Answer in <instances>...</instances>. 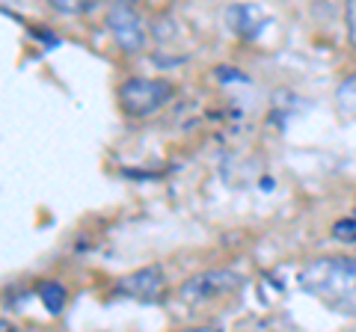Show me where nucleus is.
<instances>
[{
	"label": "nucleus",
	"mask_w": 356,
	"mask_h": 332,
	"mask_svg": "<svg viewBox=\"0 0 356 332\" xmlns=\"http://www.w3.org/2000/svg\"><path fill=\"white\" fill-rule=\"evenodd\" d=\"M107 27H110V36L116 39V45L128 53H137L146 48V21L137 13V6L131 3H113L107 9Z\"/></svg>",
	"instance_id": "4"
},
{
	"label": "nucleus",
	"mask_w": 356,
	"mask_h": 332,
	"mask_svg": "<svg viewBox=\"0 0 356 332\" xmlns=\"http://www.w3.org/2000/svg\"><path fill=\"white\" fill-rule=\"evenodd\" d=\"M178 332H222L220 326H187V329H178Z\"/></svg>",
	"instance_id": "13"
},
{
	"label": "nucleus",
	"mask_w": 356,
	"mask_h": 332,
	"mask_svg": "<svg viewBox=\"0 0 356 332\" xmlns=\"http://www.w3.org/2000/svg\"><path fill=\"white\" fill-rule=\"evenodd\" d=\"M294 282L332 312L356 317V258H315L297 270Z\"/></svg>",
	"instance_id": "1"
},
{
	"label": "nucleus",
	"mask_w": 356,
	"mask_h": 332,
	"mask_svg": "<svg viewBox=\"0 0 356 332\" xmlns=\"http://www.w3.org/2000/svg\"><path fill=\"white\" fill-rule=\"evenodd\" d=\"M332 235H336L339 240H356V219H341V223L332 226Z\"/></svg>",
	"instance_id": "10"
},
{
	"label": "nucleus",
	"mask_w": 356,
	"mask_h": 332,
	"mask_svg": "<svg viewBox=\"0 0 356 332\" xmlns=\"http://www.w3.org/2000/svg\"><path fill=\"white\" fill-rule=\"evenodd\" d=\"M241 285H243V276L238 270H202L178 285V297L191 306H205L226 294H235Z\"/></svg>",
	"instance_id": "3"
},
{
	"label": "nucleus",
	"mask_w": 356,
	"mask_h": 332,
	"mask_svg": "<svg viewBox=\"0 0 356 332\" xmlns=\"http://www.w3.org/2000/svg\"><path fill=\"white\" fill-rule=\"evenodd\" d=\"M339 107H341V113L356 119V74L339 86Z\"/></svg>",
	"instance_id": "8"
},
{
	"label": "nucleus",
	"mask_w": 356,
	"mask_h": 332,
	"mask_svg": "<svg viewBox=\"0 0 356 332\" xmlns=\"http://www.w3.org/2000/svg\"><path fill=\"white\" fill-rule=\"evenodd\" d=\"M39 300L51 315H60L65 306V288L60 282H42L39 285Z\"/></svg>",
	"instance_id": "7"
},
{
	"label": "nucleus",
	"mask_w": 356,
	"mask_h": 332,
	"mask_svg": "<svg viewBox=\"0 0 356 332\" xmlns=\"http://www.w3.org/2000/svg\"><path fill=\"white\" fill-rule=\"evenodd\" d=\"M166 288V276L161 264H149V267H140L128 276H122L116 282V294L122 297H131V300H140V303H152V300H161Z\"/></svg>",
	"instance_id": "5"
},
{
	"label": "nucleus",
	"mask_w": 356,
	"mask_h": 332,
	"mask_svg": "<svg viewBox=\"0 0 356 332\" xmlns=\"http://www.w3.org/2000/svg\"><path fill=\"white\" fill-rule=\"evenodd\" d=\"M175 95V86L163 77H131L119 86V104L128 116H149Z\"/></svg>",
	"instance_id": "2"
},
{
	"label": "nucleus",
	"mask_w": 356,
	"mask_h": 332,
	"mask_svg": "<svg viewBox=\"0 0 356 332\" xmlns=\"http://www.w3.org/2000/svg\"><path fill=\"white\" fill-rule=\"evenodd\" d=\"M344 27H348V39H350V45L356 48V0H350V3L344 6Z\"/></svg>",
	"instance_id": "11"
},
{
	"label": "nucleus",
	"mask_w": 356,
	"mask_h": 332,
	"mask_svg": "<svg viewBox=\"0 0 356 332\" xmlns=\"http://www.w3.org/2000/svg\"><path fill=\"white\" fill-rule=\"evenodd\" d=\"M348 332H356V329H348Z\"/></svg>",
	"instance_id": "14"
},
{
	"label": "nucleus",
	"mask_w": 356,
	"mask_h": 332,
	"mask_svg": "<svg viewBox=\"0 0 356 332\" xmlns=\"http://www.w3.org/2000/svg\"><path fill=\"white\" fill-rule=\"evenodd\" d=\"M226 21L229 27L241 33V36H259V30L267 24V18L259 13L255 6H247V3H238V6H229L226 9Z\"/></svg>",
	"instance_id": "6"
},
{
	"label": "nucleus",
	"mask_w": 356,
	"mask_h": 332,
	"mask_svg": "<svg viewBox=\"0 0 356 332\" xmlns=\"http://www.w3.org/2000/svg\"><path fill=\"white\" fill-rule=\"evenodd\" d=\"M51 6L63 15H86V13H92L98 3L95 0H51Z\"/></svg>",
	"instance_id": "9"
},
{
	"label": "nucleus",
	"mask_w": 356,
	"mask_h": 332,
	"mask_svg": "<svg viewBox=\"0 0 356 332\" xmlns=\"http://www.w3.org/2000/svg\"><path fill=\"white\" fill-rule=\"evenodd\" d=\"M217 74H220V81H241V83L250 81V77H243V74L235 72V69H217Z\"/></svg>",
	"instance_id": "12"
}]
</instances>
